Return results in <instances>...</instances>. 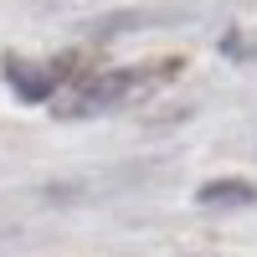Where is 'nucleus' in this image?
Masks as SVG:
<instances>
[{"instance_id": "f257e3e1", "label": "nucleus", "mask_w": 257, "mask_h": 257, "mask_svg": "<svg viewBox=\"0 0 257 257\" xmlns=\"http://www.w3.org/2000/svg\"><path fill=\"white\" fill-rule=\"evenodd\" d=\"M180 62H149V67H118V72H98V77H77L67 82V93L52 98L62 118H93V113H113L128 108L160 88L165 77H175Z\"/></svg>"}, {"instance_id": "f03ea898", "label": "nucleus", "mask_w": 257, "mask_h": 257, "mask_svg": "<svg viewBox=\"0 0 257 257\" xmlns=\"http://www.w3.org/2000/svg\"><path fill=\"white\" fill-rule=\"evenodd\" d=\"M6 77H11V88L21 98H57V88H67V67L62 62H6Z\"/></svg>"}, {"instance_id": "7ed1b4c3", "label": "nucleus", "mask_w": 257, "mask_h": 257, "mask_svg": "<svg viewBox=\"0 0 257 257\" xmlns=\"http://www.w3.org/2000/svg\"><path fill=\"white\" fill-rule=\"evenodd\" d=\"M201 206H231V201H257V185H247V180H216V185H201V196H196Z\"/></svg>"}]
</instances>
